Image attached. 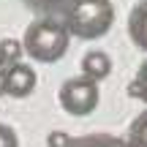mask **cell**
I'll use <instances>...</instances> for the list:
<instances>
[{
    "label": "cell",
    "instance_id": "7a4b0ae2",
    "mask_svg": "<svg viewBox=\"0 0 147 147\" xmlns=\"http://www.w3.org/2000/svg\"><path fill=\"white\" fill-rule=\"evenodd\" d=\"M68 30L55 16H38L25 27L22 36V52L33 57L36 63H57L68 52Z\"/></svg>",
    "mask_w": 147,
    "mask_h": 147
},
{
    "label": "cell",
    "instance_id": "8992f818",
    "mask_svg": "<svg viewBox=\"0 0 147 147\" xmlns=\"http://www.w3.org/2000/svg\"><path fill=\"white\" fill-rule=\"evenodd\" d=\"M112 74V60L106 52H101V49H93V52H87L82 57V76L93 79V82H101V79H106Z\"/></svg>",
    "mask_w": 147,
    "mask_h": 147
},
{
    "label": "cell",
    "instance_id": "7c38bea8",
    "mask_svg": "<svg viewBox=\"0 0 147 147\" xmlns=\"http://www.w3.org/2000/svg\"><path fill=\"white\" fill-rule=\"evenodd\" d=\"M0 147H19V139H16V131L5 123H0Z\"/></svg>",
    "mask_w": 147,
    "mask_h": 147
},
{
    "label": "cell",
    "instance_id": "277c9868",
    "mask_svg": "<svg viewBox=\"0 0 147 147\" xmlns=\"http://www.w3.org/2000/svg\"><path fill=\"white\" fill-rule=\"evenodd\" d=\"M0 90L11 98H25L36 90V71L27 63H14L0 74Z\"/></svg>",
    "mask_w": 147,
    "mask_h": 147
},
{
    "label": "cell",
    "instance_id": "5b68a950",
    "mask_svg": "<svg viewBox=\"0 0 147 147\" xmlns=\"http://www.w3.org/2000/svg\"><path fill=\"white\" fill-rule=\"evenodd\" d=\"M128 36L134 47L147 52V0H139L128 14Z\"/></svg>",
    "mask_w": 147,
    "mask_h": 147
},
{
    "label": "cell",
    "instance_id": "ba28073f",
    "mask_svg": "<svg viewBox=\"0 0 147 147\" xmlns=\"http://www.w3.org/2000/svg\"><path fill=\"white\" fill-rule=\"evenodd\" d=\"M125 144H128V147H147V109L131 120Z\"/></svg>",
    "mask_w": 147,
    "mask_h": 147
},
{
    "label": "cell",
    "instance_id": "30bf717a",
    "mask_svg": "<svg viewBox=\"0 0 147 147\" xmlns=\"http://www.w3.org/2000/svg\"><path fill=\"white\" fill-rule=\"evenodd\" d=\"M25 3H27V8L38 11V14L52 16V14H63L65 5H68L71 0H25Z\"/></svg>",
    "mask_w": 147,
    "mask_h": 147
},
{
    "label": "cell",
    "instance_id": "8fae6325",
    "mask_svg": "<svg viewBox=\"0 0 147 147\" xmlns=\"http://www.w3.org/2000/svg\"><path fill=\"white\" fill-rule=\"evenodd\" d=\"M128 93H131L134 98H139V101H144V104H147V60L139 65L136 79L128 84Z\"/></svg>",
    "mask_w": 147,
    "mask_h": 147
},
{
    "label": "cell",
    "instance_id": "52a82bcc",
    "mask_svg": "<svg viewBox=\"0 0 147 147\" xmlns=\"http://www.w3.org/2000/svg\"><path fill=\"white\" fill-rule=\"evenodd\" d=\"M68 147H128L125 139H117L112 134H84V136L71 139Z\"/></svg>",
    "mask_w": 147,
    "mask_h": 147
},
{
    "label": "cell",
    "instance_id": "9c48e42d",
    "mask_svg": "<svg viewBox=\"0 0 147 147\" xmlns=\"http://www.w3.org/2000/svg\"><path fill=\"white\" fill-rule=\"evenodd\" d=\"M19 57H22V44L14 38H3L0 41V65L8 68V65L19 63Z\"/></svg>",
    "mask_w": 147,
    "mask_h": 147
},
{
    "label": "cell",
    "instance_id": "6da1fadb",
    "mask_svg": "<svg viewBox=\"0 0 147 147\" xmlns=\"http://www.w3.org/2000/svg\"><path fill=\"white\" fill-rule=\"evenodd\" d=\"M115 25L112 0H71L63 11V27L82 41L104 38Z\"/></svg>",
    "mask_w": 147,
    "mask_h": 147
},
{
    "label": "cell",
    "instance_id": "4fadbf2b",
    "mask_svg": "<svg viewBox=\"0 0 147 147\" xmlns=\"http://www.w3.org/2000/svg\"><path fill=\"white\" fill-rule=\"evenodd\" d=\"M68 144H71V136L63 131H52L47 136V147H68Z\"/></svg>",
    "mask_w": 147,
    "mask_h": 147
},
{
    "label": "cell",
    "instance_id": "3957f363",
    "mask_svg": "<svg viewBox=\"0 0 147 147\" xmlns=\"http://www.w3.org/2000/svg\"><path fill=\"white\" fill-rule=\"evenodd\" d=\"M98 82L87 76H71L60 84V93H57V101L63 106V112H68L71 117H87L90 112L98 106Z\"/></svg>",
    "mask_w": 147,
    "mask_h": 147
}]
</instances>
